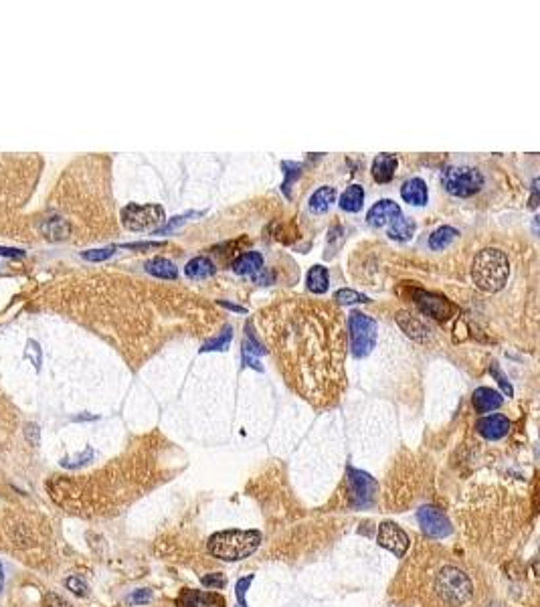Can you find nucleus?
Segmentation results:
<instances>
[{
  "mask_svg": "<svg viewBox=\"0 0 540 607\" xmlns=\"http://www.w3.org/2000/svg\"><path fill=\"white\" fill-rule=\"evenodd\" d=\"M510 276V263L504 251L500 250H482L471 265V278L473 284L486 294L500 291L508 282Z\"/></svg>",
  "mask_w": 540,
  "mask_h": 607,
  "instance_id": "1",
  "label": "nucleus"
},
{
  "mask_svg": "<svg viewBox=\"0 0 540 607\" xmlns=\"http://www.w3.org/2000/svg\"><path fill=\"white\" fill-rule=\"evenodd\" d=\"M348 332H350V349L352 357L364 358L372 353L379 338V324L374 318L352 310L348 316Z\"/></svg>",
  "mask_w": 540,
  "mask_h": 607,
  "instance_id": "4",
  "label": "nucleus"
},
{
  "mask_svg": "<svg viewBox=\"0 0 540 607\" xmlns=\"http://www.w3.org/2000/svg\"><path fill=\"white\" fill-rule=\"evenodd\" d=\"M201 583H203L205 587H211V589H223V587L227 585V579H225V575H221V573H211V575H205V577L201 579Z\"/></svg>",
  "mask_w": 540,
  "mask_h": 607,
  "instance_id": "32",
  "label": "nucleus"
},
{
  "mask_svg": "<svg viewBox=\"0 0 540 607\" xmlns=\"http://www.w3.org/2000/svg\"><path fill=\"white\" fill-rule=\"evenodd\" d=\"M0 591H2V565H0Z\"/></svg>",
  "mask_w": 540,
  "mask_h": 607,
  "instance_id": "42",
  "label": "nucleus"
},
{
  "mask_svg": "<svg viewBox=\"0 0 540 607\" xmlns=\"http://www.w3.org/2000/svg\"><path fill=\"white\" fill-rule=\"evenodd\" d=\"M334 300L338 304H355V302H368V298L364 294H359L350 287H342L334 294Z\"/></svg>",
  "mask_w": 540,
  "mask_h": 607,
  "instance_id": "28",
  "label": "nucleus"
},
{
  "mask_svg": "<svg viewBox=\"0 0 540 607\" xmlns=\"http://www.w3.org/2000/svg\"><path fill=\"white\" fill-rule=\"evenodd\" d=\"M113 251H115V247L89 250V251H83V253H81V257H83V259H87V261H93V263H98V261H106V259H109V257L113 255Z\"/></svg>",
  "mask_w": 540,
  "mask_h": 607,
  "instance_id": "31",
  "label": "nucleus"
},
{
  "mask_svg": "<svg viewBox=\"0 0 540 607\" xmlns=\"http://www.w3.org/2000/svg\"><path fill=\"white\" fill-rule=\"evenodd\" d=\"M27 358L33 360L36 371L41 368V349H38V342H35V340H29L27 342Z\"/></svg>",
  "mask_w": 540,
  "mask_h": 607,
  "instance_id": "34",
  "label": "nucleus"
},
{
  "mask_svg": "<svg viewBox=\"0 0 540 607\" xmlns=\"http://www.w3.org/2000/svg\"><path fill=\"white\" fill-rule=\"evenodd\" d=\"M475 429H477V433L482 437H486L490 441H496V439H502L504 435H508L510 421L504 415H488V417H482L475 423Z\"/></svg>",
  "mask_w": 540,
  "mask_h": 607,
  "instance_id": "13",
  "label": "nucleus"
},
{
  "mask_svg": "<svg viewBox=\"0 0 540 607\" xmlns=\"http://www.w3.org/2000/svg\"><path fill=\"white\" fill-rule=\"evenodd\" d=\"M433 589L445 606L451 607L466 606L473 597V585L468 575L451 565L439 569L433 581Z\"/></svg>",
  "mask_w": 540,
  "mask_h": 607,
  "instance_id": "3",
  "label": "nucleus"
},
{
  "mask_svg": "<svg viewBox=\"0 0 540 607\" xmlns=\"http://www.w3.org/2000/svg\"><path fill=\"white\" fill-rule=\"evenodd\" d=\"M261 544V533L257 531H221L209 538V553L221 561H241L251 557Z\"/></svg>",
  "mask_w": 540,
  "mask_h": 607,
  "instance_id": "2",
  "label": "nucleus"
},
{
  "mask_svg": "<svg viewBox=\"0 0 540 607\" xmlns=\"http://www.w3.org/2000/svg\"><path fill=\"white\" fill-rule=\"evenodd\" d=\"M122 223L130 231H148L158 229V225L164 221V209L160 205H136L130 203L122 209Z\"/></svg>",
  "mask_w": 540,
  "mask_h": 607,
  "instance_id": "6",
  "label": "nucleus"
},
{
  "mask_svg": "<svg viewBox=\"0 0 540 607\" xmlns=\"http://www.w3.org/2000/svg\"><path fill=\"white\" fill-rule=\"evenodd\" d=\"M413 233H415V221L409 217H403V214L387 227V235L396 241H407L413 237Z\"/></svg>",
  "mask_w": 540,
  "mask_h": 607,
  "instance_id": "23",
  "label": "nucleus"
},
{
  "mask_svg": "<svg viewBox=\"0 0 540 607\" xmlns=\"http://www.w3.org/2000/svg\"><path fill=\"white\" fill-rule=\"evenodd\" d=\"M231 340H233V328L231 326H225L223 332H218L215 338L207 340L201 349V353H211V351H227L231 346Z\"/></svg>",
  "mask_w": 540,
  "mask_h": 607,
  "instance_id": "26",
  "label": "nucleus"
},
{
  "mask_svg": "<svg viewBox=\"0 0 540 607\" xmlns=\"http://www.w3.org/2000/svg\"><path fill=\"white\" fill-rule=\"evenodd\" d=\"M282 168H284V175H286V180L282 182V192L289 197V188H291V182L300 177V173H302V164H297V162H282Z\"/></svg>",
  "mask_w": 540,
  "mask_h": 607,
  "instance_id": "27",
  "label": "nucleus"
},
{
  "mask_svg": "<svg viewBox=\"0 0 540 607\" xmlns=\"http://www.w3.org/2000/svg\"><path fill=\"white\" fill-rule=\"evenodd\" d=\"M443 186L451 197L458 199H468L480 192L484 186V177L477 168L471 166H449L443 170Z\"/></svg>",
  "mask_w": 540,
  "mask_h": 607,
  "instance_id": "5",
  "label": "nucleus"
},
{
  "mask_svg": "<svg viewBox=\"0 0 540 607\" xmlns=\"http://www.w3.org/2000/svg\"><path fill=\"white\" fill-rule=\"evenodd\" d=\"M263 355H265V346L259 342L253 328L247 324L245 326V340H243V362H245V366H251L255 371H263V366L259 362V358Z\"/></svg>",
  "mask_w": 540,
  "mask_h": 607,
  "instance_id": "14",
  "label": "nucleus"
},
{
  "mask_svg": "<svg viewBox=\"0 0 540 607\" xmlns=\"http://www.w3.org/2000/svg\"><path fill=\"white\" fill-rule=\"evenodd\" d=\"M144 267L150 276L160 278V280H177L179 278L177 265L166 257H152L150 261H146Z\"/></svg>",
  "mask_w": 540,
  "mask_h": 607,
  "instance_id": "19",
  "label": "nucleus"
},
{
  "mask_svg": "<svg viewBox=\"0 0 540 607\" xmlns=\"http://www.w3.org/2000/svg\"><path fill=\"white\" fill-rule=\"evenodd\" d=\"M180 602L186 607H216L223 606V599L216 597L213 593H205V591H184Z\"/></svg>",
  "mask_w": 540,
  "mask_h": 607,
  "instance_id": "22",
  "label": "nucleus"
},
{
  "mask_svg": "<svg viewBox=\"0 0 540 607\" xmlns=\"http://www.w3.org/2000/svg\"><path fill=\"white\" fill-rule=\"evenodd\" d=\"M460 233L453 229V227H447V225H443V227H439V229H435L431 233V237H429V247L433 251H441L445 250V247H449L453 241H455V237H458Z\"/></svg>",
  "mask_w": 540,
  "mask_h": 607,
  "instance_id": "25",
  "label": "nucleus"
},
{
  "mask_svg": "<svg viewBox=\"0 0 540 607\" xmlns=\"http://www.w3.org/2000/svg\"><path fill=\"white\" fill-rule=\"evenodd\" d=\"M401 207L396 205L395 201H389V199H383V201H379V203H374L372 207H370V211L366 214V219H368V223L372 225V227H389L395 219L401 217Z\"/></svg>",
  "mask_w": 540,
  "mask_h": 607,
  "instance_id": "12",
  "label": "nucleus"
},
{
  "mask_svg": "<svg viewBox=\"0 0 540 607\" xmlns=\"http://www.w3.org/2000/svg\"><path fill=\"white\" fill-rule=\"evenodd\" d=\"M194 214H201V213H186V214H179V217H175V219H170L166 225H162V227H158V229H154V235H166V233H170V231H175L179 225H182L188 217H194Z\"/></svg>",
  "mask_w": 540,
  "mask_h": 607,
  "instance_id": "30",
  "label": "nucleus"
},
{
  "mask_svg": "<svg viewBox=\"0 0 540 607\" xmlns=\"http://www.w3.org/2000/svg\"><path fill=\"white\" fill-rule=\"evenodd\" d=\"M65 585L71 589L73 593H77V595H85V591H87V587L83 585V581L77 579V577H69V579L65 581Z\"/></svg>",
  "mask_w": 540,
  "mask_h": 607,
  "instance_id": "35",
  "label": "nucleus"
},
{
  "mask_svg": "<svg viewBox=\"0 0 540 607\" xmlns=\"http://www.w3.org/2000/svg\"><path fill=\"white\" fill-rule=\"evenodd\" d=\"M364 203V188L360 184H350L346 186V190L340 195V209L346 213H359Z\"/></svg>",
  "mask_w": 540,
  "mask_h": 607,
  "instance_id": "20",
  "label": "nucleus"
},
{
  "mask_svg": "<svg viewBox=\"0 0 540 607\" xmlns=\"http://www.w3.org/2000/svg\"><path fill=\"white\" fill-rule=\"evenodd\" d=\"M45 607H71V606H69L65 599H61L59 595H53V593H51V595L47 597V604H45Z\"/></svg>",
  "mask_w": 540,
  "mask_h": 607,
  "instance_id": "39",
  "label": "nucleus"
},
{
  "mask_svg": "<svg viewBox=\"0 0 540 607\" xmlns=\"http://www.w3.org/2000/svg\"><path fill=\"white\" fill-rule=\"evenodd\" d=\"M417 520L423 529V533L431 538H443V536L451 535V525L447 520V516L437 510L435 506H423L417 512Z\"/></svg>",
  "mask_w": 540,
  "mask_h": 607,
  "instance_id": "9",
  "label": "nucleus"
},
{
  "mask_svg": "<svg viewBox=\"0 0 540 607\" xmlns=\"http://www.w3.org/2000/svg\"><path fill=\"white\" fill-rule=\"evenodd\" d=\"M233 272L239 274V276H245V278H251L255 282H261V276H263V255L257 253V251H245L243 255H239L235 261H233Z\"/></svg>",
  "mask_w": 540,
  "mask_h": 607,
  "instance_id": "11",
  "label": "nucleus"
},
{
  "mask_svg": "<svg viewBox=\"0 0 540 607\" xmlns=\"http://www.w3.org/2000/svg\"><path fill=\"white\" fill-rule=\"evenodd\" d=\"M223 306H227V308H231V310H235V312H245V308H241V306H233V304H227V302H223Z\"/></svg>",
  "mask_w": 540,
  "mask_h": 607,
  "instance_id": "41",
  "label": "nucleus"
},
{
  "mask_svg": "<svg viewBox=\"0 0 540 607\" xmlns=\"http://www.w3.org/2000/svg\"><path fill=\"white\" fill-rule=\"evenodd\" d=\"M396 166H398V160H396L395 154H379L372 160V179L376 180L379 184L391 182L395 179Z\"/></svg>",
  "mask_w": 540,
  "mask_h": 607,
  "instance_id": "16",
  "label": "nucleus"
},
{
  "mask_svg": "<svg viewBox=\"0 0 540 607\" xmlns=\"http://www.w3.org/2000/svg\"><path fill=\"white\" fill-rule=\"evenodd\" d=\"M334 201H336V188H334V186H320V188L310 197V211L318 214L326 213Z\"/></svg>",
  "mask_w": 540,
  "mask_h": 607,
  "instance_id": "21",
  "label": "nucleus"
},
{
  "mask_svg": "<svg viewBox=\"0 0 540 607\" xmlns=\"http://www.w3.org/2000/svg\"><path fill=\"white\" fill-rule=\"evenodd\" d=\"M25 435H27V441L31 443V445H38V441H41V431H38V426L35 423H29L27 428H25Z\"/></svg>",
  "mask_w": 540,
  "mask_h": 607,
  "instance_id": "36",
  "label": "nucleus"
},
{
  "mask_svg": "<svg viewBox=\"0 0 540 607\" xmlns=\"http://www.w3.org/2000/svg\"><path fill=\"white\" fill-rule=\"evenodd\" d=\"M376 542H379V547H383V549H387V551H391L393 555H395L396 559H403L405 557V553L409 551V544H411V540H409V536L407 533L395 525V522H383L381 527H379V535H376Z\"/></svg>",
  "mask_w": 540,
  "mask_h": 607,
  "instance_id": "8",
  "label": "nucleus"
},
{
  "mask_svg": "<svg viewBox=\"0 0 540 607\" xmlns=\"http://www.w3.org/2000/svg\"><path fill=\"white\" fill-rule=\"evenodd\" d=\"M251 581H253V575H249V577H243V579H239V581H237V585H235L237 599H239V606L241 607H247V602H245V593H247V589H249Z\"/></svg>",
  "mask_w": 540,
  "mask_h": 607,
  "instance_id": "33",
  "label": "nucleus"
},
{
  "mask_svg": "<svg viewBox=\"0 0 540 607\" xmlns=\"http://www.w3.org/2000/svg\"><path fill=\"white\" fill-rule=\"evenodd\" d=\"M415 302H417V306L421 308L423 314L437 318V320H447L451 316V312H453V306L445 298H441L437 294H429V291H417Z\"/></svg>",
  "mask_w": 540,
  "mask_h": 607,
  "instance_id": "10",
  "label": "nucleus"
},
{
  "mask_svg": "<svg viewBox=\"0 0 540 607\" xmlns=\"http://www.w3.org/2000/svg\"><path fill=\"white\" fill-rule=\"evenodd\" d=\"M216 267L215 263L205 257V255H196L192 257L186 265H184V274L190 278V280H207L211 276H215Z\"/></svg>",
  "mask_w": 540,
  "mask_h": 607,
  "instance_id": "18",
  "label": "nucleus"
},
{
  "mask_svg": "<svg viewBox=\"0 0 540 607\" xmlns=\"http://www.w3.org/2000/svg\"><path fill=\"white\" fill-rule=\"evenodd\" d=\"M504 403V397L502 393H498L496 389H490V387H480L473 391V407L477 413H490L498 407H502Z\"/></svg>",
  "mask_w": 540,
  "mask_h": 607,
  "instance_id": "17",
  "label": "nucleus"
},
{
  "mask_svg": "<svg viewBox=\"0 0 540 607\" xmlns=\"http://www.w3.org/2000/svg\"><path fill=\"white\" fill-rule=\"evenodd\" d=\"M0 255L2 257H12V259H16V257L21 259V257H25V251L14 250V247H2L0 245Z\"/></svg>",
  "mask_w": 540,
  "mask_h": 607,
  "instance_id": "38",
  "label": "nucleus"
},
{
  "mask_svg": "<svg viewBox=\"0 0 540 607\" xmlns=\"http://www.w3.org/2000/svg\"><path fill=\"white\" fill-rule=\"evenodd\" d=\"M401 197L405 203L413 205V207H423L429 201V190L425 180L421 179H409L403 182L401 186Z\"/></svg>",
  "mask_w": 540,
  "mask_h": 607,
  "instance_id": "15",
  "label": "nucleus"
},
{
  "mask_svg": "<svg viewBox=\"0 0 540 607\" xmlns=\"http://www.w3.org/2000/svg\"><path fill=\"white\" fill-rule=\"evenodd\" d=\"M306 284H308V289L314 291V294H326L328 291V284H330V276H328V269L324 265H314L310 267L308 276H306Z\"/></svg>",
  "mask_w": 540,
  "mask_h": 607,
  "instance_id": "24",
  "label": "nucleus"
},
{
  "mask_svg": "<svg viewBox=\"0 0 540 607\" xmlns=\"http://www.w3.org/2000/svg\"><path fill=\"white\" fill-rule=\"evenodd\" d=\"M162 243H156V241H152V243H126L124 247H128V250H142V247H160Z\"/></svg>",
  "mask_w": 540,
  "mask_h": 607,
  "instance_id": "40",
  "label": "nucleus"
},
{
  "mask_svg": "<svg viewBox=\"0 0 540 607\" xmlns=\"http://www.w3.org/2000/svg\"><path fill=\"white\" fill-rule=\"evenodd\" d=\"M490 373H492V375L496 377V381H498V385L502 387V391H504V395H508V397H512V395H514V389H512V385H510L508 377H506L504 373H502V368L498 366V362H496V360L492 362V366H490Z\"/></svg>",
  "mask_w": 540,
  "mask_h": 607,
  "instance_id": "29",
  "label": "nucleus"
},
{
  "mask_svg": "<svg viewBox=\"0 0 540 607\" xmlns=\"http://www.w3.org/2000/svg\"><path fill=\"white\" fill-rule=\"evenodd\" d=\"M348 490H350V504L355 508H366L370 506L372 500H374V494H376V482L370 474L362 472V470H355V467H348Z\"/></svg>",
  "mask_w": 540,
  "mask_h": 607,
  "instance_id": "7",
  "label": "nucleus"
},
{
  "mask_svg": "<svg viewBox=\"0 0 540 607\" xmlns=\"http://www.w3.org/2000/svg\"><path fill=\"white\" fill-rule=\"evenodd\" d=\"M150 599H152V591H148V589L136 591V593L132 595V602H134V604H148Z\"/></svg>",
  "mask_w": 540,
  "mask_h": 607,
  "instance_id": "37",
  "label": "nucleus"
}]
</instances>
